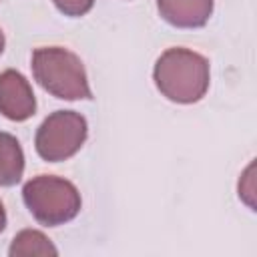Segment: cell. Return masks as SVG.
<instances>
[{
  "mask_svg": "<svg viewBox=\"0 0 257 257\" xmlns=\"http://www.w3.org/2000/svg\"><path fill=\"white\" fill-rule=\"evenodd\" d=\"M153 78L165 98L179 104H193L209 88V60L189 48H167L155 62Z\"/></svg>",
  "mask_w": 257,
  "mask_h": 257,
  "instance_id": "6da1fadb",
  "label": "cell"
},
{
  "mask_svg": "<svg viewBox=\"0 0 257 257\" xmlns=\"http://www.w3.org/2000/svg\"><path fill=\"white\" fill-rule=\"evenodd\" d=\"M34 80L52 96L62 100L92 98L82 60L62 46H40L32 52Z\"/></svg>",
  "mask_w": 257,
  "mask_h": 257,
  "instance_id": "7a4b0ae2",
  "label": "cell"
},
{
  "mask_svg": "<svg viewBox=\"0 0 257 257\" xmlns=\"http://www.w3.org/2000/svg\"><path fill=\"white\" fill-rule=\"evenodd\" d=\"M22 199L32 217L44 227H58L72 221L82 205L78 189L56 175H38L26 181Z\"/></svg>",
  "mask_w": 257,
  "mask_h": 257,
  "instance_id": "3957f363",
  "label": "cell"
},
{
  "mask_svg": "<svg viewBox=\"0 0 257 257\" xmlns=\"http://www.w3.org/2000/svg\"><path fill=\"white\" fill-rule=\"evenodd\" d=\"M88 135L86 118L74 110H54L36 131L34 147L40 159L60 163L74 157Z\"/></svg>",
  "mask_w": 257,
  "mask_h": 257,
  "instance_id": "277c9868",
  "label": "cell"
},
{
  "mask_svg": "<svg viewBox=\"0 0 257 257\" xmlns=\"http://www.w3.org/2000/svg\"><path fill=\"white\" fill-rule=\"evenodd\" d=\"M36 112V96L30 82L18 70L0 72V114L8 120L22 122Z\"/></svg>",
  "mask_w": 257,
  "mask_h": 257,
  "instance_id": "5b68a950",
  "label": "cell"
},
{
  "mask_svg": "<svg viewBox=\"0 0 257 257\" xmlns=\"http://www.w3.org/2000/svg\"><path fill=\"white\" fill-rule=\"evenodd\" d=\"M157 10L175 28H201L213 14V0H157Z\"/></svg>",
  "mask_w": 257,
  "mask_h": 257,
  "instance_id": "8992f818",
  "label": "cell"
},
{
  "mask_svg": "<svg viewBox=\"0 0 257 257\" xmlns=\"http://www.w3.org/2000/svg\"><path fill=\"white\" fill-rule=\"evenodd\" d=\"M24 153L18 139L0 131V187H12L22 179Z\"/></svg>",
  "mask_w": 257,
  "mask_h": 257,
  "instance_id": "52a82bcc",
  "label": "cell"
},
{
  "mask_svg": "<svg viewBox=\"0 0 257 257\" xmlns=\"http://www.w3.org/2000/svg\"><path fill=\"white\" fill-rule=\"evenodd\" d=\"M12 257H28V255H56V247L50 243V239L34 229H24L20 231L10 245L8 251Z\"/></svg>",
  "mask_w": 257,
  "mask_h": 257,
  "instance_id": "ba28073f",
  "label": "cell"
},
{
  "mask_svg": "<svg viewBox=\"0 0 257 257\" xmlns=\"http://www.w3.org/2000/svg\"><path fill=\"white\" fill-rule=\"evenodd\" d=\"M54 6L64 14V16H84L86 12H90L94 0H52Z\"/></svg>",
  "mask_w": 257,
  "mask_h": 257,
  "instance_id": "9c48e42d",
  "label": "cell"
},
{
  "mask_svg": "<svg viewBox=\"0 0 257 257\" xmlns=\"http://www.w3.org/2000/svg\"><path fill=\"white\" fill-rule=\"evenodd\" d=\"M6 229V211H4V205L0 201V233Z\"/></svg>",
  "mask_w": 257,
  "mask_h": 257,
  "instance_id": "30bf717a",
  "label": "cell"
},
{
  "mask_svg": "<svg viewBox=\"0 0 257 257\" xmlns=\"http://www.w3.org/2000/svg\"><path fill=\"white\" fill-rule=\"evenodd\" d=\"M4 44H6V38H4V32L0 30V54L4 52Z\"/></svg>",
  "mask_w": 257,
  "mask_h": 257,
  "instance_id": "8fae6325",
  "label": "cell"
}]
</instances>
